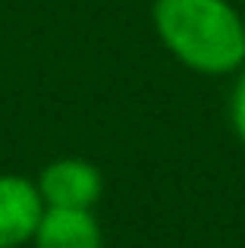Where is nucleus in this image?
<instances>
[{
    "label": "nucleus",
    "mask_w": 245,
    "mask_h": 248,
    "mask_svg": "<svg viewBox=\"0 0 245 248\" xmlns=\"http://www.w3.org/2000/svg\"><path fill=\"white\" fill-rule=\"evenodd\" d=\"M151 25L185 69L230 76L245 66L242 13L230 0H154Z\"/></svg>",
    "instance_id": "obj_1"
},
{
    "label": "nucleus",
    "mask_w": 245,
    "mask_h": 248,
    "mask_svg": "<svg viewBox=\"0 0 245 248\" xmlns=\"http://www.w3.org/2000/svg\"><path fill=\"white\" fill-rule=\"evenodd\" d=\"M44 207H69V211H94L104 195V176L98 164L85 157H57L35 176Z\"/></svg>",
    "instance_id": "obj_2"
},
{
    "label": "nucleus",
    "mask_w": 245,
    "mask_h": 248,
    "mask_svg": "<svg viewBox=\"0 0 245 248\" xmlns=\"http://www.w3.org/2000/svg\"><path fill=\"white\" fill-rule=\"evenodd\" d=\"M44 217V201L35 179L19 173H0V248L31 245Z\"/></svg>",
    "instance_id": "obj_3"
},
{
    "label": "nucleus",
    "mask_w": 245,
    "mask_h": 248,
    "mask_svg": "<svg viewBox=\"0 0 245 248\" xmlns=\"http://www.w3.org/2000/svg\"><path fill=\"white\" fill-rule=\"evenodd\" d=\"M35 248H104L94 211H69V207H44V217L31 239Z\"/></svg>",
    "instance_id": "obj_4"
},
{
    "label": "nucleus",
    "mask_w": 245,
    "mask_h": 248,
    "mask_svg": "<svg viewBox=\"0 0 245 248\" xmlns=\"http://www.w3.org/2000/svg\"><path fill=\"white\" fill-rule=\"evenodd\" d=\"M230 123H233V132L239 135V141L245 145V69L233 88V97H230Z\"/></svg>",
    "instance_id": "obj_5"
},
{
    "label": "nucleus",
    "mask_w": 245,
    "mask_h": 248,
    "mask_svg": "<svg viewBox=\"0 0 245 248\" xmlns=\"http://www.w3.org/2000/svg\"><path fill=\"white\" fill-rule=\"evenodd\" d=\"M242 25H245V10H242Z\"/></svg>",
    "instance_id": "obj_6"
}]
</instances>
